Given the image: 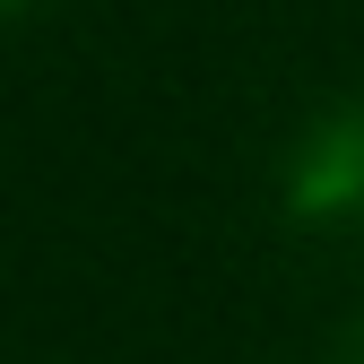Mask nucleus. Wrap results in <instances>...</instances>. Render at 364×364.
<instances>
[{"instance_id": "f257e3e1", "label": "nucleus", "mask_w": 364, "mask_h": 364, "mask_svg": "<svg viewBox=\"0 0 364 364\" xmlns=\"http://www.w3.org/2000/svg\"><path fill=\"white\" fill-rule=\"evenodd\" d=\"M287 208L304 217H364V96L321 105L287 148Z\"/></svg>"}, {"instance_id": "f03ea898", "label": "nucleus", "mask_w": 364, "mask_h": 364, "mask_svg": "<svg viewBox=\"0 0 364 364\" xmlns=\"http://www.w3.org/2000/svg\"><path fill=\"white\" fill-rule=\"evenodd\" d=\"M347 364H364V312H355V330H347Z\"/></svg>"}, {"instance_id": "7ed1b4c3", "label": "nucleus", "mask_w": 364, "mask_h": 364, "mask_svg": "<svg viewBox=\"0 0 364 364\" xmlns=\"http://www.w3.org/2000/svg\"><path fill=\"white\" fill-rule=\"evenodd\" d=\"M0 9H18V0H0Z\"/></svg>"}]
</instances>
